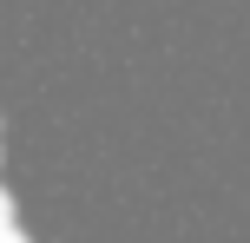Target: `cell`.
<instances>
[{
  "instance_id": "6da1fadb",
  "label": "cell",
  "mask_w": 250,
  "mask_h": 243,
  "mask_svg": "<svg viewBox=\"0 0 250 243\" xmlns=\"http://www.w3.org/2000/svg\"><path fill=\"white\" fill-rule=\"evenodd\" d=\"M13 230H20V224H13V197L0 191V237H13Z\"/></svg>"
},
{
  "instance_id": "7a4b0ae2",
  "label": "cell",
  "mask_w": 250,
  "mask_h": 243,
  "mask_svg": "<svg viewBox=\"0 0 250 243\" xmlns=\"http://www.w3.org/2000/svg\"><path fill=\"white\" fill-rule=\"evenodd\" d=\"M0 243H26V237H20V230H13V237H0Z\"/></svg>"
}]
</instances>
